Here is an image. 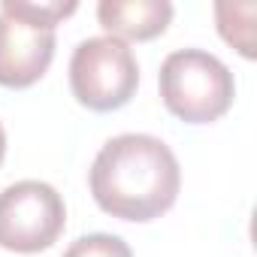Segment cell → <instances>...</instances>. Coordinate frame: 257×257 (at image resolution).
Instances as JSON below:
<instances>
[{
  "label": "cell",
  "mask_w": 257,
  "mask_h": 257,
  "mask_svg": "<svg viewBox=\"0 0 257 257\" xmlns=\"http://www.w3.org/2000/svg\"><path fill=\"white\" fill-rule=\"evenodd\" d=\"M94 203L121 221H155L173 209L182 170L173 149L149 134H121L109 140L88 173Z\"/></svg>",
  "instance_id": "1"
},
{
  "label": "cell",
  "mask_w": 257,
  "mask_h": 257,
  "mask_svg": "<svg viewBox=\"0 0 257 257\" xmlns=\"http://www.w3.org/2000/svg\"><path fill=\"white\" fill-rule=\"evenodd\" d=\"M161 100L188 124H212L233 106L236 82L227 64L203 49H179L161 64Z\"/></svg>",
  "instance_id": "2"
},
{
  "label": "cell",
  "mask_w": 257,
  "mask_h": 257,
  "mask_svg": "<svg viewBox=\"0 0 257 257\" xmlns=\"http://www.w3.org/2000/svg\"><path fill=\"white\" fill-rule=\"evenodd\" d=\"M140 85L134 49L115 37L82 40L70 58L73 97L91 112H115L131 103Z\"/></svg>",
  "instance_id": "3"
},
{
  "label": "cell",
  "mask_w": 257,
  "mask_h": 257,
  "mask_svg": "<svg viewBox=\"0 0 257 257\" xmlns=\"http://www.w3.org/2000/svg\"><path fill=\"white\" fill-rule=\"evenodd\" d=\"M64 227L67 206L52 185L25 179L0 191V248L37 254L52 248Z\"/></svg>",
  "instance_id": "4"
},
{
  "label": "cell",
  "mask_w": 257,
  "mask_h": 257,
  "mask_svg": "<svg viewBox=\"0 0 257 257\" xmlns=\"http://www.w3.org/2000/svg\"><path fill=\"white\" fill-rule=\"evenodd\" d=\"M55 28L28 25L0 13V85L31 88L37 85L55 58Z\"/></svg>",
  "instance_id": "5"
},
{
  "label": "cell",
  "mask_w": 257,
  "mask_h": 257,
  "mask_svg": "<svg viewBox=\"0 0 257 257\" xmlns=\"http://www.w3.org/2000/svg\"><path fill=\"white\" fill-rule=\"evenodd\" d=\"M103 31L115 40H155L173 22L170 0H103L97 7Z\"/></svg>",
  "instance_id": "6"
},
{
  "label": "cell",
  "mask_w": 257,
  "mask_h": 257,
  "mask_svg": "<svg viewBox=\"0 0 257 257\" xmlns=\"http://www.w3.org/2000/svg\"><path fill=\"white\" fill-rule=\"evenodd\" d=\"M76 10H79L76 4H25V0H4L0 4V13L40 28H58V22H64Z\"/></svg>",
  "instance_id": "7"
},
{
  "label": "cell",
  "mask_w": 257,
  "mask_h": 257,
  "mask_svg": "<svg viewBox=\"0 0 257 257\" xmlns=\"http://www.w3.org/2000/svg\"><path fill=\"white\" fill-rule=\"evenodd\" d=\"M64 257H134L131 245H127L121 236H112V233H91V236H82L76 239Z\"/></svg>",
  "instance_id": "8"
},
{
  "label": "cell",
  "mask_w": 257,
  "mask_h": 257,
  "mask_svg": "<svg viewBox=\"0 0 257 257\" xmlns=\"http://www.w3.org/2000/svg\"><path fill=\"white\" fill-rule=\"evenodd\" d=\"M4 155H7V134H4V124H0V164H4Z\"/></svg>",
  "instance_id": "9"
}]
</instances>
